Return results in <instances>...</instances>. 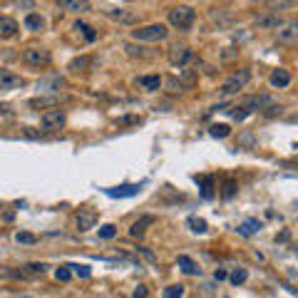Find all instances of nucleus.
I'll list each match as a JSON object with an SVG mask.
<instances>
[{"instance_id": "obj_12", "label": "nucleus", "mask_w": 298, "mask_h": 298, "mask_svg": "<svg viewBox=\"0 0 298 298\" xmlns=\"http://www.w3.org/2000/svg\"><path fill=\"white\" fill-rule=\"evenodd\" d=\"M142 184H125V186H114V189H105V194L112 196V199H125V196H134V194H139L142 191Z\"/></svg>"}, {"instance_id": "obj_26", "label": "nucleus", "mask_w": 298, "mask_h": 298, "mask_svg": "<svg viewBox=\"0 0 298 298\" xmlns=\"http://www.w3.org/2000/svg\"><path fill=\"white\" fill-rule=\"evenodd\" d=\"M57 102H60V97H35V100H30V102H28V105H30V107H53V110H55V105Z\"/></svg>"}, {"instance_id": "obj_19", "label": "nucleus", "mask_w": 298, "mask_h": 298, "mask_svg": "<svg viewBox=\"0 0 298 298\" xmlns=\"http://www.w3.org/2000/svg\"><path fill=\"white\" fill-rule=\"evenodd\" d=\"M256 25H259V28H266V30H279L281 18L276 13H266V15H259V18H256Z\"/></svg>"}, {"instance_id": "obj_24", "label": "nucleus", "mask_w": 298, "mask_h": 298, "mask_svg": "<svg viewBox=\"0 0 298 298\" xmlns=\"http://www.w3.org/2000/svg\"><path fill=\"white\" fill-rule=\"evenodd\" d=\"M296 37H298V22H288L283 30H279L281 42H288V40H296Z\"/></svg>"}, {"instance_id": "obj_20", "label": "nucleus", "mask_w": 298, "mask_h": 298, "mask_svg": "<svg viewBox=\"0 0 298 298\" xmlns=\"http://www.w3.org/2000/svg\"><path fill=\"white\" fill-rule=\"evenodd\" d=\"M179 268H182L184 274H189V276H199V274H202V268L189 259V256H184V254L179 256Z\"/></svg>"}, {"instance_id": "obj_28", "label": "nucleus", "mask_w": 298, "mask_h": 298, "mask_svg": "<svg viewBox=\"0 0 298 298\" xmlns=\"http://www.w3.org/2000/svg\"><path fill=\"white\" fill-rule=\"evenodd\" d=\"M162 296L164 298H182L184 296V286H182V283H171V286H167V288L162 291Z\"/></svg>"}, {"instance_id": "obj_32", "label": "nucleus", "mask_w": 298, "mask_h": 298, "mask_svg": "<svg viewBox=\"0 0 298 298\" xmlns=\"http://www.w3.org/2000/svg\"><path fill=\"white\" fill-rule=\"evenodd\" d=\"M117 236V226L114 224H105V226H100V239H105V241H110Z\"/></svg>"}, {"instance_id": "obj_3", "label": "nucleus", "mask_w": 298, "mask_h": 298, "mask_svg": "<svg viewBox=\"0 0 298 298\" xmlns=\"http://www.w3.org/2000/svg\"><path fill=\"white\" fill-rule=\"evenodd\" d=\"M47 271V263H25V266H20V268H5L3 271V276H8V279H20V281H28V279H37V276H42Z\"/></svg>"}, {"instance_id": "obj_7", "label": "nucleus", "mask_w": 298, "mask_h": 298, "mask_svg": "<svg viewBox=\"0 0 298 298\" xmlns=\"http://www.w3.org/2000/svg\"><path fill=\"white\" fill-rule=\"evenodd\" d=\"M167 57H169V65H174V67H184L186 62L194 57V50H191L189 45H171Z\"/></svg>"}, {"instance_id": "obj_33", "label": "nucleus", "mask_w": 298, "mask_h": 298, "mask_svg": "<svg viewBox=\"0 0 298 298\" xmlns=\"http://www.w3.org/2000/svg\"><path fill=\"white\" fill-rule=\"evenodd\" d=\"M246 279H249V271H246V268H234V271H231V276H229V281H231L234 286L243 283Z\"/></svg>"}, {"instance_id": "obj_14", "label": "nucleus", "mask_w": 298, "mask_h": 298, "mask_svg": "<svg viewBox=\"0 0 298 298\" xmlns=\"http://www.w3.org/2000/svg\"><path fill=\"white\" fill-rule=\"evenodd\" d=\"M20 30V25L8 15H0V40H8V37H15Z\"/></svg>"}, {"instance_id": "obj_40", "label": "nucleus", "mask_w": 298, "mask_h": 298, "mask_svg": "<svg viewBox=\"0 0 298 298\" xmlns=\"http://www.w3.org/2000/svg\"><path fill=\"white\" fill-rule=\"evenodd\" d=\"M132 298H147V286H137L134 293H132Z\"/></svg>"}, {"instance_id": "obj_41", "label": "nucleus", "mask_w": 298, "mask_h": 298, "mask_svg": "<svg viewBox=\"0 0 298 298\" xmlns=\"http://www.w3.org/2000/svg\"><path fill=\"white\" fill-rule=\"evenodd\" d=\"M132 122H137V117H125V119H119V125H132Z\"/></svg>"}, {"instance_id": "obj_37", "label": "nucleus", "mask_w": 298, "mask_h": 298, "mask_svg": "<svg viewBox=\"0 0 298 298\" xmlns=\"http://www.w3.org/2000/svg\"><path fill=\"white\" fill-rule=\"evenodd\" d=\"M231 117H234V119H236V122H241V119H246V117H249V112L243 110L241 105H239V107H231Z\"/></svg>"}, {"instance_id": "obj_2", "label": "nucleus", "mask_w": 298, "mask_h": 298, "mask_svg": "<svg viewBox=\"0 0 298 298\" xmlns=\"http://www.w3.org/2000/svg\"><path fill=\"white\" fill-rule=\"evenodd\" d=\"M167 25H162V22H152V25H144V28H137V30H132V37L137 40V42H159V40H164L167 37Z\"/></svg>"}, {"instance_id": "obj_43", "label": "nucleus", "mask_w": 298, "mask_h": 298, "mask_svg": "<svg viewBox=\"0 0 298 298\" xmlns=\"http://www.w3.org/2000/svg\"><path fill=\"white\" fill-rule=\"evenodd\" d=\"M286 167H298V157L296 159H291V162H286Z\"/></svg>"}, {"instance_id": "obj_36", "label": "nucleus", "mask_w": 298, "mask_h": 298, "mask_svg": "<svg viewBox=\"0 0 298 298\" xmlns=\"http://www.w3.org/2000/svg\"><path fill=\"white\" fill-rule=\"evenodd\" d=\"M70 276H72V271H70L67 266H60V268L55 271V279L60 281V283H67V281H70Z\"/></svg>"}, {"instance_id": "obj_18", "label": "nucleus", "mask_w": 298, "mask_h": 298, "mask_svg": "<svg viewBox=\"0 0 298 298\" xmlns=\"http://www.w3.org/2000/svg\"><path fill=\"white\" fill-rule=\"evenodd\" d=\"M268 82H271V87H288V85H291V72L283 70V67H279V70L271 72Z\"/></svg>"}, {"instance_id": "obj_13", "label": "nucleus", "mask_w": 298, "mask_h": 298, "mask_svg": "<svg viewBox=\"0 0 298 298\" xmlns=\"http://www.w3.org/2000/svg\"><path fill=\"white\" fill-rule=\"evenodd\" d=\"M194 80H196V74L189 70V72H184V80L169 77V80H167V87H169V92H184V90H189V87L194 85Z\"/></svg>"}, {"instance_id": "obj_1", "label": "nucleus", "mask_w": 298, "mask_h": 298, "mask_svg": "<svg viewBox=\"0 0 298 298\" xmlns=\"http://www.w3.org/2000/svg\"><path fill=\"white\" fill-rule=\"evenodd\" d=\"M167 20H169V25L177 28V30H189L194 25V20H196V10L191 5H174L169 10Z\"/></svg>"}, {"instance_id": "obj_21", "label": "nucleus", "mask_w": 298, "mask_h": 298, "mask_svg": "<svg viewBox=\"0 0 298 298\" xmlns=\"http://www.w3.org/2000/svg\"><path fill=\"white\" fill-rule=\"evenodd\" d=\"M45 28V20L40 18L37 13H30L28 18H25V30H30V33H40Z\"/></svg>"}, {"instance_id": "obj_25", "label": "nucleus", "mask_w": 298, "mask_h": 298, "mask_svg": "<svg viewBox=\"0 0 298 298\" xmlns=\"http://www.w3.org/2000/svg\"><path fill=\"white\" fill-rule=\"evenodd\" d=\"M194 179H196V184H202L204 199H211V194H214V177H194Z\"/></svg>"}, {"instance_id": "obj_42", "label": "nucleus", "mask_w": 298, "mask_h": 298, "mask_svg": "<svg viewBox=\"0 0 298 298\" xmlns=\"http://www.w3.org/2000/svg\"><path fill=\"white\" fill-rule=\"evenodd\" d=\"M214 279H216V281H224V279H226V271H216V274H214Z\"/></svg>"}, {"instance_id": "obj_22", "label": "nucleus", "mask_w": 298, "mask_h": 298, "mask_svg": "<svg viewBox=\"0 0 298 298\" xmlns=\"http://www.w3.org/2000/svg\"><path fill=\"white\" fill-rule=\"evenodd\" d=\"M261 226H263V224H261L259 219H249V221H243L241 226L236 229V231H239L241 236H251V234H256V231H261Z\"/></svg>"}, {"instance_id": "obj_29", "label": "nucleus", "mask_w": 298, "mask_h": 298, "mask_svg": "<svg viewBox=\"0 0 298 298\" xmlns=\"http://www.w3.org/2000/svg\"><path fill=\"white\" fill-rule=\"evenodd\" d=\"M209 134L216 137V139H224V137L231 134V127H229V125H211V127H209Z\"/></svg>"}, {"instance_id": "obj_34", "label": "nucleus", "mask_w": 298, "mask_h": 298, "mask_svg": "<svg viewBox=\"0 0 298 298\" xmlns=\"http://www.w3.org/2000/svg\"><path fill=\"white\" fill-rule=\"evenodd\" d=\"M87 65H90V57H74L72 62H70V70L80 72V70H87Z\"/></svg>"}, {"instance_id": "obj_9", "label": "nucleus", "mask_w": 298, "mask_h": 298, "mask_svg": "<svg viewBox=\"0 0 298 298\" xmlns=\"http://www.w3.org/2000/svg\"><path fill=\"white\" fill-rule=\"evenodd\" d=\"M25 85V80L20 74L10 72V70H0V92H10V90H18Z\"/></svg>"}, {"instance_id": "obj_11", "label": "nucleus", "mask_w": 298, "mask_h": 298, "mask_svg": "<svg viewBox=\"0 0 298 298\" xmlns=\"http://www.w3.org/2000/svg\"><path fill=\"white\" fill-rule=\"evenodd\" d=\"M97 219H100V214L94 209H80L77 211V229L80 231H90V229H94Z\"/></svg>"}, {"instance_id": "obj_31", "label": "nucleus", "mask_w": 298, "mask_h": 298, "mask_svg": "<svg viewBox=\"0 0 298 298\" xmlns=\"http://www.w3.org/2000/svg\"><path fill=\"white\" fill-rule=\"evenodd\" d=\"M67 268L72 271L74 276H80V279H90V274H92V271H90V266H85V263H70Z\"/></svg>"}, {"instance_id": "obj_10", "label": "nucleus", "mask_w": 298, "mask_h": 298, "mask_svg": "<svg viewBox=\"0 0 298 298\" xmlns=\"http://www.w3.org/2000/svg\"><path fill=\"white\" fill-rule=\"evenodd\" d=\"M241 107L251 114V112H261L263 107H274V100L266 97V94H256V97H246L241 102Z\"/></svg>"}, {"instance_id": "obj_38", "label": "nucleus", "mask_w": 298, "mask_h": 298, "mask_svg": "<svg viewBox=\"0 0 298 298\" xmlns=\"http://www.w3.org/2000/svg\"><path fill=\"white\" fill-rule=\"evenodd\" d=\"M125 50H127V55H132V57H142L144 55V50H142V47H134V45H125Z\"/></svg>"}, {"instance_id": "obj_17", "label": "nucleus", "mask_w": 298, "mask_h": 298, "mask_svg": "<svg viewBox=\"0 0 298 298\" xmlns=\"http://www.w3.org/2000/svg\"><path fill=\"white\" fill-rule=\"evenodd\" d=\"M57 8L70 10V13H87L92 5H90L87 0H60V3H57Z\"/></svg>"}, {"instance_id": "obj_5", "label": "nucleus", "mask_w": 298, "mask_h": 298, "mask_svg": "<svg viewBox=\"0 0 298 298\" xmlns=\"http://www.w3.org/2000/svg\"><path fill=\"white\" fill-rule=\"evenodd\" d=\"M22 62L30 67H47L53 62V55L45 47H28V50H22Z\"/></svg>"}, {"instance_id": "obj_4", "label": "nucleus", "mask_w": 298, "mask_h": 298, "mask_svg": "<svg viewBox=\"0 0 298 298\" xmlns=\"http://www.w3.org/2000/svg\"><path fill=\"white\" fill-rule=\"evenodd\" d=\"M249 80H251V72H249V70H239V72H234L221 87H219V92H221V97H229V94L243 90V87L249 85Z\"/></svg>"}, {"instance_id": "obj_8", "label": "nucleus", "mask_w": 298, "mask_h": 298, "mask_svg": "<svg viewBox=\"0 0 298 298\" xmlns=\"http://www.w3.org/2000/svg\"><path fill=\"white\" fill-rule=\"evenodd\" d=\"M105 15L114 22H122V25H134L137 22V13L130 10V8H110V10H105Z\"/></svg>"}, {"instance_id": "obj_6", "label": "nucleus", "mask_w": 298, "mask_h": 298, "mask_svg": "<svg viewBox=\"0 0 298 298\" xmlns=\"http://www.w3.org/2000/svg\"><path fill=\"white\" fill-rule=\"evenodd\" d=\"M65 122H67V117H65V112L62 110H47L40 114V127L45 132H57L65 127Z\"/></svg>"}, {"instance_id": "obj_39", "label": "nucleus", "mask_w": 298, "mask_h": 298, "mask_svg": "<svg viewBox=\"0 0 298 298\" xmlns=\"http://www.w3.org/2000/svg\"><path fill=\"white\" fill-rule=\"evenodd\" d=\"M137 251H139V254H142V256H144V259H147V261H152V263H154V261H157V256H154V254H152V251H149L147 246H139V249H137Z\"/></svg>"}, {"instance_id": "obj_15", "label": "nucleus", "mask_w": 298, "mask_h": 298, "mask_svg": "<svg viewBox=\"0 0 298 298\" xmlns=\"http://www.w3.org/2000/svg\"><path fill=\"white\" fill-rule=\"evenodd\" d=\"M154 221H157L154 216H142L139 221H134V224L130 226V236H132V239H142V236L147 234V229H149V226H152Z\"/></svg>"}, {"instance_id": "obj_27", "label": "nucleus", "mask_w": 298, "mask_h": 298, "mask_svg": "<svg viewBox=\"0 0 298 298\" xmlns=\"http://www.w3.org/2000/svg\"><path fill=\"white\" fill-rule=\"evenodd\" d=\"M186 226H189L194 234H206V231H209L206 221L204 219H199V216H189V219H186Z\"/></svg>"}, {"instance_id": "obj_30", "label": "nucleus", "mask_w": 298, "mask_h": 298, "mask_svg": "<svg viewBox=\"0 0 298 298\" xmlns=\"http://www.w3.org/2000/svg\"><path fill=\"white\" fill-rule=\"evenodd\" d=\"M221 196L224 199H234V196H236V182H234V179H224Z\"/></svg>"}, {"instance_id": "obj_35", "label": "nucleus", "mask_w": 298, "mask_h": 298, "mask_svg": "<svg viewBox=\"0 0 298 298\" xmlns=\"http://www.w3.org/2000/svg\"><path fill=\"white\" fill-rule=\"evenodd\" d=\"M15 241L18 243H35L37 236L35 234H30V231H18V234H15Z\"/></svg>"}, {"instance_id": "obj_23", "label": "nucleus", "mask_w": 298, "mask_h": 298, "mask_svg": "<svg viewBox=\"0 0 298 298\" xmlns=\"http://www.w3.org/2000/svg\"><path fill=\"white\" fill-rule=\"evenodd\" d=\"M74 30H80V33L85 35V40H87V42H94V40H97V30H94L92 25L82 22V20H77V22H74Z\"/></svg>"}, {"instance_id": "obj_16", "label": "nucleus", "mask_w": 298, "mask_h": 298, "mask_svg": "<svg viewBox=\"0 0 298 298\" xmlns=\"http://www.w3.org/2000/svg\"><path fill=\"white\" fill-rule=\"evenodd\" d=\"M137 85L147 92H157L162 87V77L159 74H142V77H137Z\"/></svg>"}]
</instances>
